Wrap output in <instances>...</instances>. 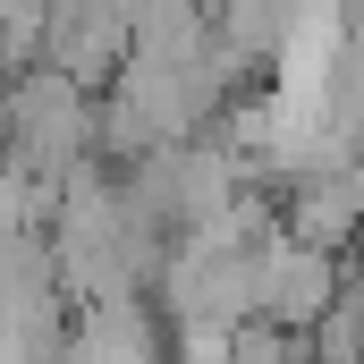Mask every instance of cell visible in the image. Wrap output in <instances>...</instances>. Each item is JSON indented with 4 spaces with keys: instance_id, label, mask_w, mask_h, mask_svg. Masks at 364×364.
<instances>
[{
    "instance_id": "1",
    "label": "cell",
    "mask_w": 364,
    "mask_h": 364,
    "mask_svg": "<svg viewBox=\"0 0 364 364\" xmlns=\"http://www.w3.org/2000/svg\"><path fill=\"white\" fill-rule=\"evenodd\" d=\"M331 296H339V279H331V255H322V246L279 237V246L255 255V305H263L272 322H314Z\"/></svg>"
}]
</instances>
